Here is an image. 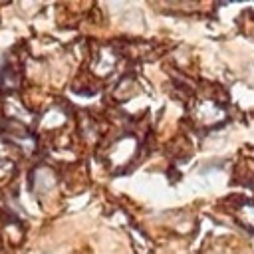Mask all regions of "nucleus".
<instances>
[{
    "mask_svg": "<svg viewBox=\"0 0 254 254\" xmlns=\"http://www.w3.org/2000/svg\"><path fill=\"white\" fill-rule=\"evenodd\" d=\"M54 183H56V179H54V175H52L50 169H40V171H36V175H34V189H36V192L46 194L48 190H52Z\"/></svg>",
    "mask_w": 254,
    "mask_h": 254,
    "instance_id": "obj_1",
    "label": "nucleus"
}]
</instances>
